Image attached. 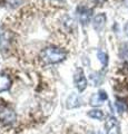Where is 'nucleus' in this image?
<instances>
[{"label":"nucleus","instance_id":"nucleus-16","mask_svg":"<svg viewBox=\"0 0 128 134\" xmlns=\"http://www.w3.org/2000/svg\"><path fill=\"white\" fill-rule=\"evenodd\" d=\"M61 1H65V0H61Z\"/></svg>","mask_w":128,"mask_h":134},{"label":"nucleus","instance_id":"nucleus-15","mask_svg":"<svg viewBox=\"0 0 128 134\" xmlns=\"http://www.w3.org/2000/svg\"><path fill=\"white\" fill-rule=\"evenodd\" d=\"M93 134H101V133H93Z\"/></svg>","mask_w":128,"mask_h":134},{"label":"nucleus","instance_id":"nucleus-14","mask_svg":"<svg viewBox=\"0 0 128 134\" xmlns=\"http://www.w3.org/2000/svg\"><path fill=\"white\" fill-rule=\"evenodd\" d=\"M125 31H126V34L128 35V24H127L126 26H125Z\"/></svg>","mask_w":128,"mask_h":134},{"label":"nucleus","instance_id":"nucleus-1","mask_svg":"<svg viewBox=\"0 0 128 134\" xmlns=\"http://www.w3.org/2000/svg\"><path fill=\"white\" fill-rule=\"evenodd\" d=\"M66 56H67V53L64 49L53 47V46L42 49V52L40 53V59L45 64H57V63L63 62Z\"/></svg>","mask_w":128,"mask_h":134},{"label":"nucleus","instance_id":"nucleus-6","mask_svg":"<svg viewBox=\"0 0 128 134\" xmlns=\"http://www.w3.org/2000/svg\"><path fill=\"white\" fill-rule=\"evenodd\" d=\"M108 98V96H107V93L105 91H99L98 93L94 94L92 97H90V105L92 106H100L102 105V103L105 102V100Z\"/></svg>","mask_w":128,"mask_h":134},{"label":"nucleus","instance_id":"nucleus-12","mask_svg":"<svg viewBox=\"0 0 128 134\" xmlns=\"http://www.w3.org/2000/svg\"><path fill=\"white\" fill-rule=\"evenodd\" d=\"M116 106H117V110H118V112H119V113L124 112V110H125V104H124L123 102H120V100H117Z\"/></svg>","mask_w":128,"mask_h":134},{"label":"nucleus","instance_id":"nucleus-5","mask_svg":"<svg viewBox=\"0 0 128 134\" xmlns=\"http://www.w3.org/2000/svg\"><path fill=\"white\" fill-rule=\"evenodd\" d=\"M105 130L107 134H119L120 133V127L119 123L115 116H109L105 122Z\"/></svg>","mask_w":128,"mask_h":134},{"label":"nucleus","instance_id":"nucleus-3","mask_svg":"<svg viewBox=\"0 0 128 134\" xmlns=\"http://www.w3.org/2000/svg\"><path fill=\"white\" fill-rule=\"evenodd\" d=\"M74 83H75V87L79 92H84L87 87V78L81 68L76 69L75 75H74Z\"/></svg>","mask_w":128,"mask_h":134},{"label":"nucleus","instance_id":"nucleus-2","mask_svg":"<svg viewBox=\"0 0 128 134\" xmlns=\"http://www.w3.org/2000/svg\"><path fill=\"white\" fill-rule=\"evenodd\" d=\"M16 120H17V115H16V112L12 108L6 105H0V121L3 124L10 125L15 123Z\"/></svg>","mask_w":128,"mask_h":134},{"label":"nucleus","instance_id":"nucleus-7","mask_svg":"<svg viewBox=\"0 0 128 134\" xmlns=\"http://www.w3.org/2000/svg\"><path fill=\"white\" fill-rule=\"evenodd\" d=\"M11 78L9 75L5 73H0V93L8 91L11 87Z\"/></svg>","mask_w":128,"mask_h":134},{"label":"nucleus","instance_id":"nucleus-10","mask_svg":"<svg viewBox=\"0 0 128 134\" xmlns=\"http://www.w3.org/2000/svg\"><path fill=\"white\" fill-rule=\"evenodd\" d=\"M88 116L93 117V119H96V120H102L105 117L104 115V112L100 111V110H92L88 112Z\"/></svg>","mask_w":128,"mask_h":134},{"label":"nucleus","instance_id":"nucleus-4","mask_svg":"<svg viewBox=\"0 0 128 134\" xmlns=\"http://www.w3.org/2000/svg\"><path fill=\"white\" fill-rule=\"evenodd\" d=\"M77 17L78 20L80 21L81 25H87L89 23L90 18H92L93 15V10L90 8L86 7V6H79L77 7Z\"/></svg>","mask_w":128,"mask_h":134},{"label":"nucleus","instance_id":"nucleus-11","mask_svg":"<svg viewBox=\"0 0 128 134\" xmlns=\"http://www.w3.org/2000/svg\"><path fill=\"white\" fill-rule=\"evenodd\" d=\"M97 57H98V59L99 62L101 63V65L102 66H107V64H108V56H107V54L104 53V52H101V50H99V52L97 53Z\"/></svg>","mask_w":128,"mask_h":134},{"label":"nucleus","instance_id":"nucleus-9","mask_svg":"<svg viewBox=\"0 0 128 134\" xmlns=\"http://www.w3.org/2000/svg\"><path fill=\"white\" fill-rule=\"evenodd\" d=\"M81 105V98L77 94H71L67 98V108H75Z\"/></svg>","mask_w":128,"mask_h":134},{"label":"nucleus","instance_id":"nucleus-8","mask_svg":"<svg viewBox=\"0 0 128 134\" xmlns=\"http://www.w3.org/2000/svg\"><path fill=\"white\" fill-rule=\"evenodd\" d=\"M106 24V15L105 14H99L94 18L93 20V26L95 28V30L100 31L102 28L105 27Z\"/></svg>","mask_w":128,"mask_h":134},{"label":"nucleus","instance_id":"nucleus-13","mask_svg":"<svg viewBox=\"0 0 128 134\" xmlns=\"http://www.w3.org/2000/svg\"><path fill=\"white\" fill-rule=\"evenodd\" d=\"M93 1H95V2H99V3H100V2H104L105 0H93Z\"/></svg>","mask_w":128,"mask_h":134}]
</instances>
